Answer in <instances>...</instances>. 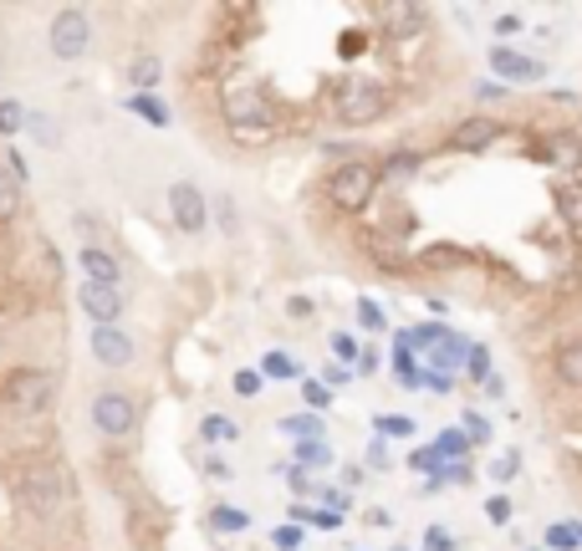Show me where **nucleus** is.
Wrapping results in <instances>:
<instances>
[{"instance_id": "5701e85b", "label": "nucleus", "mask_w": 582, "mask_h": 551, "mask_svg": "<svg viewBox=\"0 0 582 551\" xmlns=\"http://www.w3.org/2000/svg\"><path fill=\"white\" fill-rule=\"evenodd\" d=\"M31 128H37L41 144H56V138H62V133H56V123L46 118V113H37V123H31Z\"/></svg>"}, {"instance_id": "2eb2a0df", "label": "nucleus", "mask_w": 582, "mask_h": 551, "mask_svg": "<svg viewBox=\"0 0 582 551\" xmlns=\"http://www.w3.org/2000/svg\"><path fill=\"white\" fill-rule=\"evenodd\" d=\"M557 378L572 383V388H582V342H568V347L557 353Z\"/></svg>"}, {"instance_id": "f257e3e1", "label": "nucleus", "mask_w": 582, "mask_h": 551, "mask_svg": "<svg viewBox=\"0 0 582 551\" xmlns=\"http://www.w3.org/2000/svg\"><path fill=\"white\" fill-rule=\"evenodd\" d=\"M373 189H378V169H373V164H343L328 184V195L337 210H363L373 199Z\"/></svg>"}, {"instance_id": "412c9836", "label": "nucleus", "mask_w": 582, "mask_h": 551, "mask_svg": "<svg viewBox=\"0 0 582 551\" xmlns=\"http://www.w3.org/2000/svg\"><path fill=\"white\" fill-rule=\"evenodd\" d=\"M27 128V107L21 103H0V133H21Z\"/></svg>"}, {"instance_id": "bb28decb", "label": "nucleus", "mask_w": 582, "mask_h": 551, "mask_svg": "<svg viewBox=\"0 0 582 551\" xmlns=\"http://www.w3.org/2000/svg\"><path fill=\"white\" fill-rule=\"evenodd\" d=\"M490 521H511V500H490Z\"/></svg>"}, {"instance_id": "0eeeda50", "label": "nucleus", "mask_w": 582, "mask_h": 551, "mask_svg": "<svg viewBox=\"0 0 582 551\" xmlns=\"http://www.w3.org/2000/svg\"><path fill=\"white\" fill-rule=\"evenodd\" d=\"M82 312L93 316L97 328H113L118 322V312H123V297H118V287H97V281H82Z\"/></svg>"}, {"instance_id": "a211bd4d", "label": "nucleus", "mask_w": 582, "mask_h": 551, "mask_svg": "<svg viewBox=\"0 0 582 551\" xmlns=\"http://www.w3.org/2000/svg\"><path fill=\"white\" fill-rule=\"evenodd\" d=\"M261 373H266V378H297V357H291V353H266Z\"/></svg>"}, {"instance_id": "7c9ffc66", "label": "nucleus", "mask_w": 582, "mask_h": 551, "mask_svg": "<svg viewBox=\"0 0 582 551\" xmlns=\"http://www.w3.org/2000/svg\"><path fill=\"white\" fill-rule=\"evenodd\" d=\"M306 404H312V408H322V404H328V394H322L318 383H306Z\"/></svg>"}, {"instance_id": "6e6552de", "label": "nucleus", "mask_w": 582, "mask_h": 551, "mask_svg": "<svg viewBox=\"0 0 582 551\" xmlns=\"http://www.w3.org/2000/svg\"><path fill=\"white\" fill-rule=\"evenodd\" d=\"M93 357L103 367H128L133 363V337L123 328H97L93 332Z\"/></svg>"}, {"instance_id": "1a4fd4ad", "label": "nucleus", "mask_w": 582, "mask_h": 551, "mask_svg": "<svg viewBox=\"0 0 582 551\" xmlns=\"http://www.w3.org/2000/svg\"><path fill=\"white\" fill-rule=\"evenodd\" d=\"M230 123H236V133L246 128V123H261V133H266V123H271V103H266L256 87L230 92Z\"/></svg>"}, {"instance_id": "c756f323", "label": "nucleus", "mask_w": 582, "mask_h": 551, "mask_svg": "<svg viewBox=\"0 0 582 551\" xmlns=\"http://www.w3.org/2000/svg\"><path fill=\"white\" fill-rule=\"evenodd\" d=\"M205 434H215V439H230L236 429H230V424H220V419H210V424H205Z\"/></svg>"}, {"instance_id": "20e7f679", "label": "nucleus", "mask_w": 582, "mask_h": 551, "mask_svg": "<svg viewBox=\"0 0 582 551\" xmlns=\"http://www.w3.org/2000/svg\"><path fill=\"white\" fill-rule=\"evenodd\" d=\"M337 118L343 123L384 118V87H373V82H363V77L343 82V92H337Z\"/></svg>"}, {"instance_id": "f03ea898", "label": "nucleus", "mask_w": 582, "mask_h": 551, "mask_svg": "<svg viewBox=\"0 0 582 551\" xmlns=\"http://www.w3.org/2000/svg\"><path fill=\"white\" fill-rule=\"evenodd\" d=\"M52 52L62 56V62H77V56L93 52V21H87V11H77V6L56 11V21H52Z\"/></svg>"}, {"instance_id": "aec40b11", "label": "nucleus", "mask_w": 582, "mask_h": 551, "mask_svg": "<svg viewBox=\"0 0 582 551\" xmlns=\"http://www.w3.org/2000/svg\"><path fill=\"white\" fill-rule=\"evenodd\" d=\"M133 113H144V123H154V128H164V123H169V107L154 103V97H133Z\"/></svg>"}, {"instance_id": "f8f14e48", "label": "nucleus", "mask_w": 582, "mask_h": 551, "mask_svg": "<svg viewBox=\"0 0 582 551\" xmlns=\"http://www.w3.org/2000/svg\"><path fill=\"white\" fill-rule=\"evenodd\" d=\"M21 189H27V179L0 158V220H15V210H21Z\"/></svg>"}, {"instance_id": "4468645a", "label": "nucleus", "mask_w": 582, "mask_h": 551, "mask_svg": "<svg viewBox=\"0 0 582 551\" xmlns=\"http://www.w3.org/2000/svg\"><path fill=\"white\" fill-rule=\"evenodd\" d=\"M557 210H562V220L582 236V184H562V189H557Z\"/></svg>"}, {"instance_id": "6ab92c4d", "label": "nucleus", "mask_w": 582, "mask_h": 551, "mask_svg": "<svg viewBox=\"0 0 582 551\" xmlns=\"http://www.w3.org/2000/svg\"><path fill=\"white\" fill-rule=\"evenodd\" d=\"M388 21H394L398 37H404V31L424 27V11H419V6H388Z\"/></svg>"}, {"instance_id": "f3484780", "label": "nucleus", "mask_w": 582, "mask_h": 551, "mask_svg": "<svg viewBox=\"0 0 582 551\" xmlns=\"http://www.w3.org/2000/svg\"><path fill=\"white\" fill-rule=\"evenodd\" d=\"M164 77V62L154 52H144V56H133V66H128V82L133 87H154V82Z\"/></svg>"}, {"instance_id": "393cba45", "label": "nucleus", "mask_w": 582, "mask_h": 551, "mask_svg": "<svg viewBox=\"0 0 582 551\" xmlns=\"http://www.w3.org/2000/svg\"><path fill=\"white\" fill-rule=\"evenodd\" d=\"M302 459H312V465H318V459H328V445H322V439H306V445H302Z\"/></svg>"}, {"instance_id": "ddd939ff", "label": "nucleus", "mask_w": 582, "mask_h": 551, "mask_svg": "<svg viewBox=\"0 0 582 551\" xmlns=\"http://www.w3.org/2000/svg\"><path fill=\"white\" fill-rule=\"evenodd\" d=\"M490 66H496V72H506V77H521V82L542 77V66L527 62V56H517V52H506V46H496V52H490Z\"/></svg>"}, {"instance_id": "a878e982", "label": "nucleus", "mask_w": 582, "mask_h": 551, "mask_svg": "<svg viewBox=\"0 0 582 551\" xmlns=\"http://www.w3.org/2000/svg\"><path fill=\"white\" fill-rule=\"evenodd\" d=\"M281 429L287 434H318V419H287Z\"/></svg>"}, {"instance_id": "cd10ccee", "label": "nucleus", "mask_w": 582, "mask_h": 551, "mask_svg": "<svg viewBox=\"0 0 582 551\" xmlns=\"http://www.w3.org/2000/svg\"><path fill=\"white\" fill-rule=\"evenodd\" d=\"M236 388H240V394H256V388H261V378H256V373H240Z\"/></svg>"}, {"instance_id": "4be33fe9", "label": "nucleus", "mask_w": 582, "mask_h": 551, "mask_svg": "<svg viewBox=\"0 0 582 551\" xmlns=\"http://www.w3.org/2000/svg\"><path fill=\"white\" fill-rule=\"evenodd\" d=\"M210 521L220 526V531H246V526H251V516H246V511H230V506H220V511H215Z\"/></svg>"}, {"instance_id": "2f4dec72", "label": "nucleus", "mask_w": 582, "mask_h": 551, "mask_svg": "<svg viewBox=\"0 0 582 551\" xmlns=\"http://www.w3.org/2000/svg\"><path fill=\"white\" fill-rule=\"evenodd\" d=\"M439 449H450V455H460V449H465V439H460V434H445V439H439Z\"/></svg>"}, {"instance_id": "9d476101", "label": "nucleus", "mask_w": 582, "mask_h": 551, "mask_svg": "<svg viewBox=\"0 0 582 551\" xmlns=\"http://www.w3.org/2000/svg\"><path fill=\"white\" fill-rule=\"evenodd\" d=\"M27 500L37 511H56V500H62V475L56 470H31L27 475Z\"/></svg>"}, {"instance_id": "9b49d317", "label": "nucleus", "mask_w": 582, "mask_h": 551, "mask_svg": "<svg viewBox=\"0 0 582 551\" xmlns=\"http://www.w3.org/2000/svg\"><path fill=\"white\" fill-rule=\"evenodd\" d=\"M82 271H87V281H97V287H118V261L97 246L82 250Z\"/></svg>"}, {"instance_id": "dca6fc26", "label": "nucleus", "mask_w": 582, "mask_h": 551, "mask_svg": "<svg viewBox=\"0 0 582 551\" xmlns=\"http://www.w3.org/2000/svg\"><path fill=\"white\" fill-rule=\"evenodd\" d=\"M496 138V123L490 118H470L460 133H455V148H486Z\"/></svg>"}, {"instance_id": "c85d7f7f", "label": "nucleus", "mask_w": 582, "mask_h": 551, "mask_svg": "<svg viewBox=\"0 0 582 551\" xmlns=\"http://www.w3.org/2000/svg\"><path fill=\"white\" fill-rule=\"evenodd\" d=\"M572 541H578V537H572L568 526H552V547H572Z\"/></svg>"}, {"instance_id": "423d86ee", "label": "nucleus", "mask_w": 582, "mask_h": 551, "mask_svg": "<svg viewBox=\"0 0 582 551\" xmlns=\"http://www.w3.org/2000/svg\"><path fill=\"white\" fill-rule=\"evenodd\" d=\"M169 210H174V225H179V230H189V236L205 230V195H199L195 184H174V189H169Z\"/></svg>"}, {"instance_id": "b1692460", "label": "nucleus", "mask_w": 582, "mask_h": 551, "mask_svg": "<svg viewBox=\"0 0 582 551\" xmlns=\"http://www.w3.org/2000/svg\"><path fill=\"white\" fill-rule=\"evenodd\" d=\"M357 316H363V328H384V316H378V306H373V302L357 306Z\"/></svg>"}, {"instance_id": "39448f33", "label": "nucleus", "mask_w": 582, "mask_h": 551, "mask_svg": "<svg viewBox=\"0 0 582 551\" xmlns=\"http://www.w3.org/2000/svg\"><path fill=\"white\" fill-rule=\"evenodd\" d=\"M133 419H138V408H133L128 394H97L93 398V424L103 434H113V439H118V434H128Z\"/></svg>"}, {"instance_id": "7ed1b4c3", "label": "nucleus", "mask_w": 582, "mask_h": 551, "mask_svg": "<svg viewBox=\"0 0 582 551\" xmlns=\"http://www.w3.org/2000/svg\"><path fill=\"white\" fill-rule=\"evenodd\" d=\"M52 373H41V367H21L11 378V388H6V404L15 408V414H41V408L52 404Z\"/></svg>"}]
</instances>
